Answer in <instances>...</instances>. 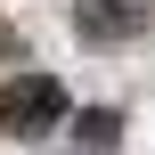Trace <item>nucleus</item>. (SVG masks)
I'll return each instance as SVG.
<instances>
[{"label":"nucleus","instance_id":"f03ea898","mask_svg":"<svg viewBox=\"0 0 155 155\" xmlns=\"http://www.w3.org/2000/svg\"><path fill=\"white\" fill-rule=\"evenodd\" d=\"M74 33L90 49H123L147 33V0H74Z\"/></svg>","mask_w":155,"mask_h":155},{"label":"nucleus","instance_id":"7ed1b4c3","mask_svg":"<svg viewBox=\"0 0 155 155\" xmlns=\"http://www.w3.org/2000/svg\"><path fill=\"white\" fill-rule=\"evenodd\" d=\"M74 131H82V147H90V155H106L114 139H123V114H114V106H90V114H82Z\"/></svg>","mask_w":155,"mask_h":155},{"label":"nucleus","instance_id":"f257e3e1","mask_svg":"<svg viewBox=\"0 0 155 155\" xmlns=\"http://www.w3.org/2000/svg\"><path fill=\"white\" fill-rule=\"evenodd\" d=\"M65 114H74V98H65L57 74H8V82H0V131H8V139H41V131H57Z\"/></svg>","mask_w":155,"mask_h":155}]
</instances>
